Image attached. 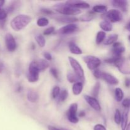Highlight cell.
Masks as SVG:
<instances>
[{
    "instance_id": "5",
    "label": "cell",
    "mask_w": 130,
    "mask_h": 130,
    "mask_svg": "<svg viewBox=\"0 0 130 130\" xmlns=\"http://www.w3.org/2000/svg\"><path fill=\"white\" fill-rule=\"evenodd\" d=\"M83 60L86 63L88 68L91 71L97 69L101 64V60L97 57L93 55H87L83 57Z\"/></svg>"
},
{
    "instance_id": "25",
    "label": "cell",
    "mask_w": 130,
    "mask_h": 130,
    "mask_svg": "<svg viewBox=\"0 0 130 130\" xmlns=\"http://www.w3.org/2000/svg\"><path fill=\"white\" fill-rule=\"evenodd\" d=\"M106 37V34L105 32L104 31H99L96 34V43L97 44H100L102 43L105 39Z\"/></svg>"
},
{
    "instance_id": "37",
    "label": "cell",
    "mask_w": 130,
    "mask_h": 130,
    "mask_svg": "<svg viewBox=\"0 0 130 130\" xmlns=\"http://www.w3.org/2000/svg\"><path fill=\"white\" fill-rule=\"evenodd\" d=\"M50 72L52 74V76L55 77L57 79H58V71H57V69L55 68H51L50 69Z\"/></svg>"
},
{
    "instance_id": "34",
    "label": "cell",
    "mask_w": 130,
    "mask_h": 130,
    "mask_svg": "<svg viewBox=\"0 0 130 130\" xmlns=\"http://www.w3.org/2000/svg\"><path fill=\"white\" fill-rule=\"evenodd\" d=\"M8 12L5 9H0V21H4L7 17Z\"/></svg>"
},
{
    "instance_id": "26",
    "label": "cell",
    "mask_w": 130,
    "mask_h": 130,
    "mask_svg": "<svg viewBox=\"0 0 130 130\" xmlns=\"http://www.w3.org/2000/svg\"><path fill=\"white\" fill-rule=\"evenodd\" d=\"M35 39L37 43L40 47H44L46 44V41L44 36L41 34H37L35 36Z\"/></svg>"
},
{
    "instance_id": "19",
    "label": "cell",
    "mask_w": 130,
    "mask_h": 130,
    "mask_svg": "<svg viewBox=\"0 0 130 130\" xmlns=\"http://www.w3.org/2000/svg\"><path fill=\"white\" fill-rule=\"evenodd\" d=\"M37 67L39 69V71H44V70L46 69L48 67H49V63L47 60L44 59L39 60V61H35Z\"/></svg>"
},
{
    "instance_id": "17",
    "label": "cell",
    "mask_w": 130,
    "mask_h": 130,
    "mask_svg": "<svg viewBox=\"0 0 130 130\" xmlns=\"http://www.w3.org/2000/svg\"><path fill=\"white\" fill-rule=\"evenodd\" d=\"M69 47L70 52L72 53L75 55H81L82 54V50H81V48H79L77 45L76 44V43L74 42H70L69 44Z\"/></svg>"
},
{
    "instance_id": "36",
    "label": "cell",
    "mask_w": 130,
    "mask_h": 130,
    "mask_svg": "<svg viewBox=\"0 0 130 130\" xmlns=\"http://www.w3.org/2000/svg\"><path fill=\"white\" fill-rule=\"evenodd\" d=\"M122 105L125 109H129L130 107V100L128 99H124L122 102Z\"/></svg>"
},
{
    "instance_id": "43",
    "label": "cell",
    "mask_w": 130,
    "mask_h": 130,
    "mask_svg": "<svg viewBox=\"0 0 130 130\" xmlns=\"http://www.w3.org/2000/svg\"><path fill=\"white\" fill-rule=\"evenodd\" d=\"M125 85L126 87H129L130 86V79L129 78L126 79L125 80Z\"/></svg>"
},
{
    "instance_id": "46",
    "label": "cell",
    "mask_w": 130,
    "mask_h": 130,
    "mask_svg": "<svg viewBox=\"0 0 130 130\" xmlns=\"http://www.w3.org/2000/svg\"><path fill=\"white\" fill-rule=\"evenodd\" d=\"M79 117H84L85 116V112H83V111H82V112H80V114H79Z\"/></svg>"
},
{
    "instance_id": "4",
    "label": "cell",
    "mask_w": 130,
    "mask_h": 130,
    "mask_svg": "<svg viewBox=\"0 0 130 130\" xmlns=\"http://www.w3.org/2000/svg\"><path fill=\"white\" fill-rule=\"evenodd\" d=\"M39 72L40 71L37 67L35 61L32 62L29 65V71H28L27 79L29 82L34 83L38 81V80L39 79Z\"/></svg>"
},
{
    "instance_id": "1",
    "label": "cell",
    "mask_w": 130,
    "mask_h": 130,
    "mask_svg": "<svg viewBox=\"0 0 130 130\" xmlns=\"http://www.w3.org/2000/svg\"><path fill=\"white\" fill-rule=\"evenodd\" d=\"M31 18L27 15L20 14L11 20L10 22L11 27L15 31H20L25 27L30 22Z\"/></svg>"
},
{
    "instance_id": "6",
    "label": "cell",
    "mask_w": 130,
    "mask_h": 130,
    "mask_svg": "<svg viewBox=\"0 0 130 130\" xmlns=\"http://www.w3.org/2000/svg\"><path fill=\"white\" fill-rule=\"evenodd\" d=\"M105 17L107 19L106 20L112 23L118 22L121 21L122 19L121 13L120 12V11L116 9L109 10L106 13Z\"/></svg>"
},
{
    "instance_id": "16",
    "label": "cell",
    "mask_w": 130,
    "mask_h": 130,
    "mask_svg": "<svg viewBox=\"0 0 130 130\" xmlns=\"http://www.w3.org/2000/svg\"><path fill=\"white\" fill-rule=\"evenodd\" d=\"M83 89V85L82 82H76L75 83L74 85L72 86V92L74 95H79L81 93Z\"/></svg>"
},
{
    "instance_id": "7",
    "label": "cell",
    "mask_w": 130,
    "mask_h": 130,
    "mask_svg": "<svg viewBox=\"0 0 130 130\" xmlns=\"http://www.w3.org/2000/svg\"><path fill=\"white\" fill-rule=\"evenodd\" d=\"M77 104L76 103H73L71 104L69 107L68 111L67 112V119L71 123L76 124L79 121V119L77 118L76 114H77Z\"/></svg>"
},
{
    "instance_id": "47",
    "label": "cell",
    "mask_w": 130,
    "mask_h": 130,
    "mask_svg": "<svg viewBox=\"0 0 130 130\" xmlns=\"http://www.w3.org/2000/svg\"><path fill=\"white\" fill-rule=\"evenodd\" d=\"M126 29H127V30H128V31L130 32V22L128 23V25H126Z\"/></svg>"
},
{
    "instance_id": "18",
    "label": "cell",
    "mask_w": 130,
    "mask_h": 130,
    "mask_svg": "<svg viewBox=\"0 0 130 130\" xmlns=\"http://www.w3.org/2000/svg\"><path fill=\"white\" fill-rule=\"evenodd\" d=\"M27 98V100L29 102L32 103H35L39 99V95H38V94L36 91L30 90V91H28Z\"/></svg>"
},
{
    "instance_id": "32",
    "label": "cell",
    "mask_w": 130,
    "mask_h": 130,
    "mask_svg": "<svg viewBox=\"0 0 130 130\" xmlns=\"http://www.w3.org/2000/svg\"><path fill=\"white\" fill-rule=\"evenodd\" d=\"M68 95V91H67V90H62V91H60V93L59 96H58V99H59L60 101L63 102L67 99Z\"/></svg>"
},
{
    "instance_id": "2",
    "label": "cell",
    "mask_w": 130,
    "mask_h": 130,
    "mask_svg": "<svg viewBox=\"0 0 130 130\" xmlns=\"http://www.w3.org/2000/svg\"><path fill=\"white\" fill-rule=\"evenodd\" d=\"M68 59L69 61L70 64H71V67H72V69H73L74 72V73L76 74L77 77L79 78V81L82 83L85 82V72H84L83 69L81 67L80 63L77 62V60H76L75 58H72L71 57H69Z\"/></svg>"
},
{
    "instance_id": "45",
    "label": "cell",
    "mask_w": 130,
    "mask_h": 130,
    "mask_svg": "<svg viewBox=\"0 0 130 130\" xmlns=\"http://www.w3.org/2000/svg\"><path fill=\"white\" fill-rule=\"evenodd\" d=\"M5 3V1H3V0H0V9L2 8L3 6L4 5Z\"/></svg>"
},
{
    "instance_id": "41",
    "label": "cell",
    "mask_w": 130,
    "mask_h": 130,
    "mask_svg": "<svg viewBox=\"0 0 130 130\" xmlns=\"http://www.w3.org/2000/svg\"><path fill=\"white\" fill-rule=\"evenodd\" d=\"M41 11L45 14H48V15H51V14H53V12H52L51 10H47V9H43Z\"/></svg>"
},
{
    "instance_id": "28",
    "label": "cell",
    "mask_w": 130,
    "mask_h": 130,
    "mask_svg": "<svg viewBox=\"0 0 130 130\" xmlns=\"http://www.w3.org/2000/svg\"><path fill=\"white\" fill-rule=\"evenodd\" d=\"M49 24V20L45 17L40 18L37 21V25L39 27H45L47 26Z\"/></svg>"
},
{
    "instance_id": "11",
    "label": "cell",
    "mask_w": 130,
    "mask_h": 130,
    "mask_svg": "<svg viewBox=\"0 0 130 130\" xmlns=\"http://www.w3.org/2000/svg\"><path fill=\"white\" fill-rule=\"evenodd\" d=\"M67 5L76 9H88L90 7L88 3L83 1H69L66 2Z\"/></svg>"
},
{
    "instance_id": "3",
    "label": "cell",
    "mask_w": 130,
    "mask_h": 130,
    "mask_svg": "<svg viewBox=\"0 0 130 130\" xmlns=\"http://www.w3.org/2000/svg\"><path fill=\"white\" fill-rule=\"evenodd\" d=\"M55 8L58 12L65 15L66 16V15H76L81 13L80 10L72 7L70 5H67L66 3L65 4H60L59 5H57L55 6Z\"/></svg>"
},
{
    "instance_id": "39",
    "label": "cell",
    "mask_w": 130,
    "mask_h": 130,
    "mask_svg": "<svg viewBox=\"0 0 130 130\" xmlns=\"http://www.w3.org/2000/svg\"><path fill=\"white\" fill-rule=\"evenodd\" d=\"M101 74H102V72L100 71H99V69L95 70L93 72L94 76L97 79L101 78Z\"/></svg>"
},
{
    "instance_id": "15",
    "label": "cell",
    "mask_w": 130,
    "mask_h": 130,
    "mask_svg": "<svg viewBox=\"0 0 130 130\" xmlns=\"http://www.w3.org/2000/svg\"><path fill=\"white\" fill-rule=\"evenodd\" d=\"M128 113H129V109H125L124 111L123 112V116H122L121 123L122 130H126L127 126H128Z\"/></svg>"
},
{
    "instance_id": "27",
    "label": "cell",
    "mask_w": 130,
    "mask_h": 130,
    "mask_svg": "<svg viewBox=\"0 0 130 130\" xmlns=\"http://www.w3.org/2000/svg\"><path fill=\"white\" fill-rule=\"evenodd\" d=\"M67 80L69 81V82L71 83L74 82L76 83V81H79V79L78 77H77L76 74L72 73V72H70V71H69V72H67ZM80 82H81V81H80Z\"/></svg>"
},
{
    "instance_id": "44",
    "label": "cell",
    "mask_w": 130,
    "mask_h": 130,
    "mask_svg": "<svg viewBox=\"0 0 130 130\" xmlns=\"http://www.w3.org/2000/svg\"><path fill=\"white\" fill-rule=\"evenodd\" d=\"M48 130H61V129H58V128H55V127L52 126H48Z\"/></svg>"
},
{
    "instance_id": "42",
    "label": "cell",
    "mask_w": 130,
    "mask_h": 130,
    "mask_svg": "<svg viewBox=\"0 0 130 130\" xmlns=\"http://www.w3.org/2000/svg\"><path fill=\"white\" fill-rule=\"evenodd\" d=\"M4 68H5V66H4L3 63L2 62H1V61H0V74H1V72H3Z\"/></svg>"
},
{
    "instance_id": "20",
    "label": "cell",
    "mask_w": 130,
    "mask_h": 130,
    "mask_svg": "<svg viewBox=\"0 0 130 130\" xmlns=\"http://www.w3.org/2000/svg\"><path fill=\"white\" fill-rule=\"evenodd\" d=\"M57 20L58 21L61 22L63 23H69V24H72L73 22H77V19L76 17H69V16H62L60 17L57 18Z\"/></svg>"
},
{
    "instance_id": "33",
    "label": "cell",
    "mask_w": 130,
    "mask_h": 130,
    "mask_svg": "<svg viewBox=\"0 0 130 130\" xmlns=\"http://www.w3.org/2000/svg\"><path fill=\"white\" fill-rule=\"evenodd\" d=\"M60 93V89L58 86H55L52 91V96L53 99H57L59 96Z\"/></svg>"
},
{
    "instance_id": "38",
    "label": "cell",
    "mask_w": 130,
    "mask_h": 130,
    "mask_svg": "<svg viewBox=\"0 0 130 130\" xmlns=\"http://www.w3.org/2000/svg\"><path fill=\"white\" fill-rule=\"evenodd\" d=\"M94 130H107V129L102 124H98L94 126Z\"/></svg>"
},
{
    "instance_id": "12",
    "label": "cell",
    "mask_w": 130,
    "mask_h": 130,
    "mask_svg": "<svg viewBox=\"0 0 130 130\" xmlns=\"http://www.w3.org/2000/svg\"><path fill=\"white\" fill-rule=\"evenodd\" d=\"M77 26L74 24H70L62 27L58 30V33L61 34H70L77 30Z\"/></svg>"
},
{
    "instance_id": "21",
    "label": "cell",
    "mask_w": 130,
    "mask_h": 130,
    "mask_svg": "<svg viewBox=\"0 0 130 130\" xmlns=\"http://www.w3.org/2000/svg\"><path fill=\"white\" fill-rule=\"evenodd\" d=\"M100 27L105 32H110L112 29V25L110 22L105 20L100 23Z\"/></svg>"
},
{
    "instance_id": "30",
    "label": "cell",
    "mask_w": 130,
    "mask_h": 130,
    "mask_svg": "<svg viewBox=\"0 0 130 130\" xmlns=\"http://www.w3.org/2000/svg\"><path fill=\"white\" fill-rule=\"evenodd\" d=\"M122 119V116L121 114L120 111L118 109H116L115 112V114H114V121L116 124H119L121 123Z\"/></svg>"
},
{
    "instance_id": "31",
    "label": "cell",
    "mask_w": 130,
    "mask_h": 130,
    "mask_svg": "<svg viewBox=\"0 0 130 130\" xmlns=\"http://www.w3.org/2000/svg\"><path fill=\"white\" fill-rule=\"evenodd\" d=\"M94 16H95V15L93 13H88L85 14L81 17V20L82 21H90L93 19Z\"/></svg>"
},
{
    "instance_id": "24",
    "label": "cell",
    "mask_w": 130,
    "mask_h": 130,
    "mask_svg": "<svg viewBox=\"0 0 130 130\" xmlns=\"http://www.w3.org/2000/svg\"><path fill=\"white\" fill-rule=\"evenodd\" d=\"M124 98V93L120 88H117L115 90V99L118 102H121Z\"/></svg>"
},
{
    "instance_id": "22",
    "label": "cell",
    "mask_w": 130,
    "mask_h": 130,
    "mask_svg": "<svg viewBox=\"0 0 130 130\" xmlns=\"http://www.w3.org/2000/svg\"><path fill=\"white\" fill-rule=\"evenodd\" d=\"M118 34H111L104 41V44L105 45H110V44L115 43V42L118 40Z\"/></svg>"
},
{
    "instance_id": "10",
    "label": "cell",
    "mask_w": 130,
    "mask_h": 130,
    "mask_svg": "<svg viewBox=\"0 0 130 130\" xmlns=\"http://www.w3.org/2000/svg\"><path fill=\"white\" fill-rule=\"evenodd\" d=\"M101 79L106 81L109 85H117L119 84V80L116 77H114L113 75L109 73H107V72H102Z\"/></svg>"
},
{
    "instance_id": "13",
    "label": "cell",
    "mask_w": 130,
    "mask_h": 130,
    "mask_svg": "<svg viewBox=\"0 0 130 130\" xmlns=\"http://www.w3.org/2000/svg\"><path fill=\"white\" fill-rule=\"evenodd\" d=\"M113 57H121L122 54L125 51L124 46L119 42H116L113 45Z\"/></svg>"
},
{
    "instance_id": "29",
    "label": "cell",
    "mask_w": 130,
    "mask_h": 130,
    "mask_svg": "<svg viewBox=\"0 0 130 130\" xmlns=\"http://www.w3.org/2000/svg\"><path fill=\"white\" fill-rule=\"evenodd\" d=\"M100 84L99 82H96V84L94 86L92 90V92H91V95H92V96L93 97H97L98 95H99V91H100Z\"/></svg>"
},
{
    "instance_id": "8",
    "label": "cell",
    "mask_w": 130,
    "mask_h": 130,
    "mask_svg": "<svg viewBox=\"0 0 130 130\" xmlns=\"http://www.w3.org/2000/svg\"><path fill=\"white\" fill-rule=\"evenodd\" d=\"M5 44H6V46L8 51L10 52H14L17 49V45L16 41H15L13 36L10 33H7L5 35Z\"/></svg>"
},
{
    "instance_id": "40",
    "label": "cell",
    "mask_w": 130,
    "mask_h": 130,
    "mask_svg": "<svg viewBox=\"0 0 130 130\" xmlns=\"http://www.w3.org/2000/svg\"><path fill=\"white\" fill-rule=\"evenodd\" d=\"M43 55H44V58L47 60H51L52 59V57L51 55V54L48 52H44L43 53Z\"/></svg>"
},
{
    "instance_id": "14",
    "label": "cell",
    "mask_w": 130,
    "mask_h": 130,
    "mask_svg": "<svg viewBox=\"0 0 130 130\" xmlns=\"http://www.w3.org/2000/svg\"><path fill=\"white\" fill-rule=\"evenodd\" d=\"M113 6L123 10V11H126L128 10V1H123V0H114L112 1Z\"/></svg>"
},
{
    "instance_id": "48",
    "label": "cell",
    "mask_w": 130,
    "mask_h": 130,
    "mask_svg": "<svg viewBox=\"0 0 130 130\" xmlns=\"http://www.w3.org/2000/svg\"><path fill=\"white\" fill-rule=\"evenodd\" d=\"M126 130H130V123L128 124V125L127 126V128L126 129Z\"/></svg>"
},
{
    "instance_id": "9",
    "label": "cell",
    "mask_w": 130,
    "mask_h": 130,
    "mask_svg": "<svg viewBox=\"0 0 130 130\" xmlns=\"http://www.w3.org/2000/svg\"><path fill=\"white\" fill-rule=\"evenodd\" d=\"M84 99L86 100V102L89 104V105L94 110H96V111L101 110V106H100L99 101L96 99V98L92 96H89V95H85Z\"/></svg>"
},
{
    "instance_id": "35",
    "label": "cell",
    "mask_w": 130,
    "mask_h": 130,
    "mask_svg": "<svg viewBox=\"0 0 130 130\" xmlns=\"http://www.w3.org/2000/svg\"><path fill=\"white\" fill-rule=\"evenodd\" d=\"M54 31H55L54 27H48V29H46L45 30H44L43 34H44V35H50V34H52Z\"/></svg>"
},
{
    "instance_id": "49",
    "label": "cell",
    "mask_w": 130,
    "mask_h": 130,
    "mask_svg": "<svg viewBox=\"0 0 130 130\" xmlns=\"http://www.w3.org/2000/svg\"><path fill=\"white\" fill-rule=\"evenodd\" d=\"M128 39H129V40L130 41V35L129 36V37H128Z\"/></svg>"
},
{
    "instance_id": "23",
    "label": "cell",
    "mask_w": 130,
    "mask_h": 130,
    "mask_svg": "<svg viewBox=\"0 0 130 130\" xmlns=\"http://www.w3.org/2000/svg\"><path fill=\"white\" fill-rule=\"evenodd\" d=\"M107 10V7L103 5H95L93 7V11L94 12L99 13H102L106 12Z\"/></svg>"
}]
</instances>
